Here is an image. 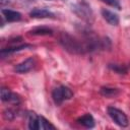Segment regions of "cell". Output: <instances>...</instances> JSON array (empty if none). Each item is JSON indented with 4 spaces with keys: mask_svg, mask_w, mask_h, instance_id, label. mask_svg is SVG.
Instances as JSON below:
<instances>
[{
    "mask_svg": "<svg viewBox=\"0 0 130 130\" xmlns=\"http://www.w3.org/2000/svg\"><path fill=\"white\" fill-rule=\"evenodd\" d=\"M60 42L63 45V47L71 53H81L82 52V49H83L82 46L67 34H62L61 35Z\"/></svg>",
    "mask_w": 130,
    "mask_h": 130,
    "instance_id": "6da1fadb",
    "label": "cell"
},
{
    "mask_svg": "<svg viewBox=\"0 0 130 130\" xmlns=\"http://www.w3.org/2000/svg\"><path fill=\"white\" fill-rule=\"evenodd\" d=\"M108 114L112 118V120L120 127H127L129 124L127 116L122 112L121 110L114 108V107H109L108 108Z\"/></svg>",
    "mask_w": 130,
    "mask_h": 130,
    "instance_id": "7a4b0ae2",
    "label": "cell"
},
{
    "mask_svg": "<svg viewBox=\"0 0 130 130\" xmlns=\"http://www.w3.org/2000/svg\"><path fill=\"white\" fill-rule=\"evenodd\" d=\"M52 96H53V100H54V102H55L56 105H61L65 100L71 99L73 96V93L70 90V88L62 85V86L56 87L53 90Z\"/></svg>",
    "mask_w": 130,
    "mask_h": 130,
    "instance_id": "3957f363",
    "label": "cell"
},
{
    "mask_svg": "<svg viewBox=\"0 0 130 130\" xmlns=\"http://www.w3.org/2000/svg\"><path fill=\"white\" fill-rule=\"evenodd\" d=\"M34 66H35V59L32 57H29V58L25 59L24 61H22L21 63L17 64L15 66L14 70L18 73H25V72H28L29 70H31Z\"/></svg>",
    "mask_w": 130,
    "mask_h": 130,
    "instance_id": "277c9868",
    "label": "cell"
},
{
    "mask_svg": "<svg viewBox=\"0 0 130 130\" xmlns=\"http://www.w3.org/2000/svg\"><path fill=\"white\" fill-rule=\"evenodd\" d=\"M29 15L34 18H48L54 17V13L44 8H35L29 12Z\"/></svg>",
    "mask_w": 130,
    "mask_h": 130,
    "instance_id": "5b68a950",
    "label": "cell"
},
{
    "mask_svg": "<svg viewBox=\"0 0 130 130\" xmlns=\"http://www.w3.org/2000/svg\"><path fill=\"white\" fill-rule=\"evenodd\" d=\"M102 15H103L104 19L111 25H117L119 23V16L116 13H114L108 9H103Z\"/></svg>",
    "mask_w": 130,
    "mask_h": 130,
    "instance_id": "8992f818",
    "label": "cell"
},
{
    "mask_svg": "<svg viewBox=\"0 0 130 130\" xmlns=\"http://www.w3.org/2000/svg\"><path fill=\"white\" fill-rule=\"evenodd\" d=\"M2 14L6 18L7 21H18L21 18V14L17 11L10 10V9H2Z\"/></svg>",
    "mask_w": 130,
    "mask_h": 130,
    "instance_id": "52a82bcc",
    "label": "cell"
},
{
    "mask_svg": "<svg viewBox=\"0 0 130 130\" xmlns=\"http://www.w3.org/2000/svg\"><path fill=\"white\" fill-rule=\"evenodd\" d=\"M77 122L86 128H92L94 126V120L90 114H85L77 119Z\"/></svg>",
    "mask_w": 130,
    "mask_h": 130,
    "instance_id": "ba28073f",
    "label": "cell"
},
{
    "mask_svg": "<svg viewBox=\"0 0 130 130\" xmlns=\"http://www.w3.org/2000/svg\"><path fill=\"white\" fill-rule=\"evenodd\" d=\"M31 35H36V36H51L53 34V30L49 27H45V26H39V27H35L30 30Z\"/></svg>",
    "mask_w": 130,
    "mask_h": 130,
    "instance_id": "9c48e42d",
    "label": "cell"
},
{
    "mask_svg": "<svg viewBox=\"0 0 130 130\" xmlns=\"http://www.w3.org/2000/svg\"><path fill=\"white\" fill-rule=\"evenodd\" d=\"M31 46L30 45H20V46H17V47H11V48H6V49H3L1 51V55L2 56H5V55H9L11 53H14V52H17V51H20V50H23V49H26V48H30Z\"/></svg>",
    "mask_w": 130,
    "mask_h": 130,
    "instance_id": "30bf717a",
    "label": "cell"
},
{
    "mask_svg": "<svg viewBox=\"0 0 130 130\" xmlns=\"http://www.w3.org/2000/svg\"><path fill=\"white\" fill-rule=\"evenodd\" d=\"M28 127L31 130L39 129V116H37L35 113H30L28 115Z\"/></svg>",
    "mask_w": 130,
    "mask_h": 130,
    "instance_id": "8fae6325",
    "label": "cell"
},
{
    "mask_svg": "<svg viewBox=\"0 0 130 130\" xmlns=\"http://www.w3.org/2000/svg\"><path fill=\"white\" fill-rule=\"evenodd\" d=\"M39 129L41 130H49V129H52L54 130L55 129V126L52 125L47 119H45L44 117H40L39 116Z\"/></svg>",
    "mask_w": 130,
    "mask_h": 130,
    "instance_id": "7c38bea8",
    "label": "cell"
},
{
    "mask_svg": "<svg viewBox=\"0 0 130 130\" xmlns=\"http://www.w3.org/2000/svg\"><path fill=\"white\" fill-rule=\"evenodd\" d=\"M101 93L107 98H112L115 96L116 94L119 93V90L117 88H110V87H102Z\"/></svg>",
    "mask_w": 130,
    "mask_h": 130,
    "instance_id": "4fadbf2b",
    "label": "cell"
},
{
    "mask_svg": "<svg viewBox=\"0 0 130 130\" xmlns=\"http://www.w3.org/2000/svg\"><path fill=\"white\" fill-rule=\"evenodd\" d=\"M12 94H13V92H11L8 88H5V87L1 88V100L3 102H10Z\"/></svg>",
    "mask_w": 130,
    "mask_h": 130,
    "instance_id": "5bb4252c",
    "label": "cell"
},
{
    "mask_svg": "<svg viewBox=\"0 0 130 130\" xmlns=\"http://www.w3.org/2000/svg\"><path fill=\"white\" fill-rule=\"evenodd\" d=\"M109 67L111 68V69H113L114 71H116V72H118V73H120V74H124V73H126L127 72V69L124 67V66H122V65H117V64H111V65H109Z\"/></svg>",
    "mask_w": 130,
    "mask_h": 130,
    "instance_id": "9a60e30c",
    "label": "cell"
},
{
    "mask_svg": "<svg viewBox=\"0 0 130 130\" xmlns=\"http://www.w3.org/2000/svg\"><path fill=\"white\" fill-rule=\"evenodd\" d=\"M101 1L106 3V4H108V5H110V6H112V7H114V8L121 9V5H120L118 0H101Z\"/></svg>",
    "mask_w": 130,
    "mask_h": 130,
    "instance_id": "2e32d148",
    "label": "cell"
},
{
    "mask_svg": "<svg viewBox=\"0 0 130 130\" xmlns=\"http://www.w3.org/2000/svg\"><path fill=\"white\" fill-rule=\"evenodd\" d=\"M14 116H15V114L11 110H5L4 111V118L6 120H12L14 118Z\"/></svg>",
    "mask_w": 130,
    "mask_h": 130,
    "instance_id": "e0dca14e",
    "label": "cell"
}]
</instances>
